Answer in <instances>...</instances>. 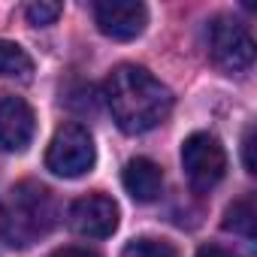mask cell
Wrapping results in <instances>:
<instances>
[{
  "label": "cell",
  "mask_w": 257,
  "mask_h": 257,
  "mask_svg": "<svg viewBox=\"0 0 257 257\" xmlns=\"http://www.w3.org/2000/svg\"><path fill=\"white\" fill-rule=\"evenodd\" d=\"M106 106L124 134H146L173 112V91L140 64H121L106 79Z\"/></svg>",
  "instance_id": "obj_1"
},
{
  "label": "cell",
  "mask_w": 257,
  "mask_h": 257,
  "mask_svg": "<svg viewBox=\"0 0 257 257\" xmlns=\"http://www.w3.org/2000/svg\"><path fill=\"white\" fill-rule=\"evenodd\" d=\"M58 221V203L49 188L37 182H22L0 200V242L13 248H28L40 242Z\"/></svg>",
  "instance_id": "obj_2"
},
{
  "label": "cell",
  "mask_w": 257,
  "mask_h": 257,
  "mask_svg": "<svg viewBox=\"0 0 257 257\" xmlns=\"http://www.w3.org/2000/svg\"><path fill=\"white\" fill-rule=\"evenodd\" d=\"M97 149L88 134V127L82 124H64L58 127V134L49 143L46 152V170L61 176V179H79L94 170Z\"/></svg>",
  "instance_id": "obj_3"
},
{
  "label": "cell",
  "mask_w": 257,
  "mask_h": 257,
  "mask_svg": "<svg viewBox=\"0 0 257 257\" xmlns=\"http://www.w3.org/2000/svg\"><path fill=\"white\" fill-rule=\"evenodd\" d=\"M182 167L197 194L212 191L227 173V152L212 134H191L182 143Z\"/></svg>",
  "instance_id": "obj_4"
},
{
  "label": "cell",
  "mask_w": 257,
  "mask_h": 257,
  "mask_svg": "<svg viewBox=\"0 0 257 257\" xmlns=\"http://www.w3.org/2000/svg\"><path fill=\"white\" fill-rule=\"evenodd\" d=\"M209 55L224 73H245L254 64V37L242 22L218 16L209 25Z\"/></svg>",
  "instance_id": "obj_5"
},
{
  "label": "cell",
  "mask_w": 257,
  "mask_h": 257,
  "mask_svg": "<svg viewBox=\"0 0 257 257\" xmlns=\"http://www.w3.org/2000/svg\"><path fill=\"white\" fill-rule=\"evenodd\" d=\"M94 22L103 37L127 43L137 40L149 25V10L137 0H100L94 7Z\"/></svg>",
  "instance_id": "obj_6"
},
{
  "label": "cell",
  "mask_w": 257,
  "mask_h": 257,
  "mask_svg": "<svg viewBox=\"0 0 257 257\" xmlns=\"http://www.w3.org/2000/svg\"><path fill=\"white\" fill-rule=\"evenodd\" d=\"M67 224L88 239H106L118 230V206L112 197L106 194H88L79 197L70 212H67Z\"/></svg>",
  "instance_id": "obj_7"
},
{
  "label": "cell",
  "mask_w": 257,
  "mask_h": 257,
  "mask_svg": "<svg viewBox=\"0 0 257 257\" xmlns=\"http://www.w3.org/2000/svg\"><path fill=\"white\" fill-rule=\"evenodd\" d=\"M37 134V115L22 97H0V152H25Z\"/></svg>",
  "instance_id": "obj_8"
},
{
  "label": "cell",
  "mask_w": 257,
  "mask_h": 257,
  "mask_svg": "<svg viewBox=\"0 0 257 257\" xmlns=\"http://www.w3.org/2000/svg\"><path fill=\"white\" fill-rule=\"evenodd\" d=\"M121 185L137 203H155L164 191V173L155 161L149 158H134L124 164Z\"/></svg>",
  "instance_id": "obj_9"
},
{
  "label": "cell",
  "mask_w": 257,
  "mask_h": 257,
  "mask_svg": "<svg viewBox=\"0 0 257 257\" xmlns=\"http://www.w3.org/2000/svg\"><path fill=\"white\" fill-rule=\"evenodd\" d=\"M34 73L31 55L10 40H0V79H28Z\"/></svg>",
  "instance_id": "obj_10"
},
{
  "label": "cell",
  "mask_w": 257,
  "mask_h": 257,
  "mask_svg": "<svg viewBox=\"0 0 257 257\" xmlns=\"http://www.w3.org/2000/svg\"><path fill=\"white\" fill-rule=\"evenodd\" d=\"M224 230L230 233H239L245 239L254 236V203L245 197V200H236L227 212H224Z\"/></svg>",
  "instance_id": "obj_11"
},
{
  "label": "cell",
  "mask_w": 257,
  "mask_h": 257,
  "mask_svg": "<svg viewBox=\"0 0 257 257\" xmlns=\"http://www.w3.org/2000/svg\"><path fill=\"white\" fill-rule=\"evenodd\" d=\"M121 257H179L167 239H134L127 242Z\"/></svg>",
  "instance_id": "obj_12"
},
{
  "label": "cell",
  "mask_w": 257,
  "mask_h": 257,
  "mask_svg": "<svg viewBox=\"0 0 257 257\" xmlns=\"http://www.w3.org/2000/svg\"><path fill=\"white\" fill-rule=\"evenodd\" d=\"M61 13H64L61 4H52V0H37V4H31V7L25 10V19H28V25H34V28H46V25H55Z\"/></svg>",
  "instance_id": "obj_13"
},
{
  "label": "cell",
  "mask_w": 257,
  "mask_h": 257,
  "mask_svg": "<svg viewBox=\"0 0 257 257\" xmlns=\"http://www.w3.org/2000/svg\"><path fill=\"white\" fill-rule=\"evenodd\" d=\"M242 161H245V170L248 173H257V164H254V127L245 131V140H242Z\"/></svg>",
  "instance_id": "obj_14"
},
{
  "label": "cell",
  "mask_w": 257,
  "mask_h": 257,
  "mask_svg": "<svg viewBox=\"0 0 257 257\" xmlns=\"http://www.w3.org/2000/svg\"><path fill=\"white\" fill-rule=\"evenodd\" d=\"M52 257H100L97 251H91V248H79V245H70V248H58Z\"/></svg>",
  "instance_id": "obj_15"
},
{
  "label": "cell",
  "mask_w": 257,
  "mask_h": 257,
  "mask_svg": "<svg viewBox=\"0 0 257 257\" xmlns=\"http://www.w3.org/2000/svg\"><path fill=\"white\" fill-rule=\"evenodd\" d=\"M197 257H233V254L227 248H221V245H203L197 251Z\"/></svg>",
  "instance_id": "obj_16"
}]
</instances>
